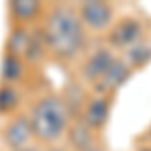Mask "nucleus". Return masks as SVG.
<instances>
[{
  "instance_id": "obj_7",
  "label": "nucleus",
  "mask_w": 151,
  "mask_h": 151,
  "mask_svg": "<svg viewBox=\"0 0 151 151\" xmlns=\"http://www.w3.org/2000/svg\"><path fill=\"white\" fill-rule=\"evenodd\" d=\"M107 115H109V99L103 95H97L87 103L83 119H85V125H89L91 129H97L107 121Z\"/></svg>"
},
{
  "instance_id": "obj_9",
  "label": "nucleus",
  "mask_w": 151,
  "mask_h": 151,
  "mask_svg": "<svg viewBox=\"0 0 151 151\" xmlns=\"http://www.w3.org/2000/svg\"><path fill=\"white\" fill-rule=\"evenodd\" d=\"M38 10H40V4L35 0H14V2H10V14L20 22L32 20L38 14Z\"/></svg>"
},
{
  "instance_id": "obj_2",
  "label": "nucleus",
  "mask_w": 151,
  "mask_h": 151,
  "mask_svg": "<svg viewBox=\"0 0 151 151\" xmlns=\"http://www.w3.org/2000/svg\"><path fill=\"white\" fill-rule=\"evenodd\" d=\"M28 119L40 141H57L69 127V107L60 97L48 95L30 109Z\"/></svg>"
},
{
  "instance_id": "obj_10",
  "label": "nucleus",
  "mask_w": 151,
  "mask_h": 151,
  "mask_svg": "<svg viewBox=\"0 0 151 151\" xmlns=\"http://www.w3.org/2000/svg\"><path fill=\"white\" fill-rule=\"evenodd\" d=\"M70 141L77 149L81 151H89L93 147V135H91V127L85 125V123H75L73 129L69 131Z\"/></svg>"
},
{
  "instance_id": "obj_15",
  "label": "nucleus",
  "mask_w": 151,
  "mask_h": 151,
  "mask_svg": "<svg viewBox=\"0 0 151 151\" xmlns=\"http://www.w3.org/2000/svg\"><path fill=\"white\" fill-rule=\"evenodd\" d=\"M18 151H36L35 147H22V149H18Z\"/></svg>"
},
{
  "instance_id": "obj_11",
  "label": "nucleus",
  "mask_w": 151,
  "mask_h": 151,
  "mask_svg": "<svg viewBox=\"0 0 151 151\" xmlns=\"http://www.w3.org/2000/svg\"><path fill=\"white\" fill-rule=\"evenodd\" d=\"M30 36L32 35H28V30L22 28V26L14 28L10 38H8V52H10V55H16V57L24 55L26 48H28V45H30Z\"/></svg>"
},
{
  "instance_id": "obj_1",
  "label": "nucleus",
  "mask_w": 151,
  "mask_h": 151,
  "mask_svg": "<svg viewBox=\"0 0 151 151\" xmlns=\"http://www.w3.org/2000/svg\"><path fill=\"white\" fill-rule=\"evenodd\" d=\"M42 36L52 55H57L58 58H73L85 42L79 12L67 4L55 6L45 20Z\"/></svg>"
},
{
  "instance_id": "obj_12",
  "label": "nucleus",
  "mask_w": 151,
  "mask_h": 151,
  "mask_svg": "<svg viewBox=\"0 0 151 151\" xmlns=\"http://www.w3.org/2000/svg\"><path fill=\"white\" fill-rule=\"evenodd\" d=\"M22 60H20V57H16V55H10V52H6V57L2 58V79L4 81H16L20 75H22Z\"/></svg>"
},
{
  "instance_id": "obj_13",
  "label": "nucleus",
  "mask_w": 151,
  "mask_h": 151,
  "mask_svg": "<svg viewBox=\"0 0 151 151\" xmlns=\"http://www.w3.org/2000/svg\"><path fill=\"white\" fill-rule=\"evenodd\" d=\"M149 58H151V47H147V45H135V47L127 48V63L131 67H141Z\"/></svg>"
},
{
  "instance_id": "obj_17",
  "label": "nucleus",
  "mask_w": 151,
  "mask_h": 151,
  "mask_svg": "<svg viewBox=\"0 0 151 151\" xmlns=\"http://www.w3.org/2000/svg\"><path fill=\"white\" fill-rule=\"evenodd\" d=\"M48 151H63V149H57V147H52V149H48Z\"/></svg>"
},
{
  "instance_id": "obj_14",
  "label": "nucleus",
  "mask_w": 151,
  "mask_h": 151,
  "mask_svg": "<svg viewBox=\"0 0 151 151\" xmlns=\"http://www.w3.org/2000/svg\"><path fill=\"white\" fill-rule=\"evenodd\" d=\"M16 105H18V93L12 89L10 85L0 87V113L12 111Z\"/></svg>"
},
{
  "instance_id": "obj_8",
  "label": "nucleus",
  "mask_w": 151,
  "mask_h": 151,
  "mask_svg": "<svg viewBox=\"0 0 151 151\" xmlns=\"http://www.w3.org/2000/svg\"><path fill=\"white\" fill-rule=\"evenodd\" d=\"M129 75V67L127 63H123V60H117L109 67V70L103 75V79L99 81V85H97V91H113L115 87H119L121 83L127 79Z\"/></svg>"
},
{
  "instance_id": "obj_16",
  "label": "nucleus",
  "mask_w": 151,
  "mask_h": 151,
  "mask_svg": "<svg viewBox=\"0 0 151 151\" xmlns=\"http://www.w3.org/2000/svg\"><path fill=\"white\" fill-rule=\"evenodd\" d=\"M139 151H151V149H149V147H143V149H139Z\"/></svg>"
},
{
  "instance_id": "obj_5",
  "label": "nucleus",
  "mask_w": 151,
  "mask_h": 151,
  "mask_svg": "<svg viewBox=\"0 0 151 151\" xmlns=\"http://www.w3.org/2000/svg\"><path fill=\"white\" fill-rule=\"evenodd\" d=\"M139 36H141V24L135 18H125L113 26L109 40H111V45H115L119 48H131L137 45Z\"/></svg>"
},
{
  "instance_id": "obj_6",
  "label": "nucleus",
  "mask_w": 151,
  "mask_h": 151,
  "mask_svg": "<svg viewBox=\"0 0 151 151\" xmlns=\"http://www.w3.org/2000/svg\"><path fill=\"white\" fill-rule=\"evenodd\" d=\"M115 63V57H113V52L109 50V48H99V50H95L91 57L87 58V63H85V67H83V77L87 79V81H101L103 79V75L109 70V67Z\"/></svg>"
},
{
  "instance_id": "obj_3",
  "label": "nucleus",
  "mask_w": 151,
  "mask_h": 151,
  "mask_svg": "<svg viewBox=\"0 0 151 151\" xmlns=\"http://www.w3.org/2000/svg\"><path fill=\"white\" fill-rule=\"evenodd\" d=\"M79 16L81 20L89 28L93 30H103L113 22V8L107 2H99V0H87L83 2L79 8Z\"/></svg>"
},
{
  "instance_id": "obj_4",
  "label": "nucleus",
  "mask_w": 151,
  "mask_h": 151,
  "mask_svg": "<svg viewBox=\"0 0 151 151\" xmlns=\"http://www.w3.org/2000/svg\"><path fill=\"white\" fill-rule=\"evenodd\" d=\"M35 133H32V125H30V119L24 115L14 117L10 123L4 127V141L12 151H18L26 147V143L30 141Z\"/></svg>"
}]
</instances>
